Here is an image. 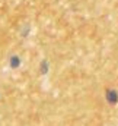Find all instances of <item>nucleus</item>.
Instances as JSON below:
<instances>
[{
    "mask_svg": "<svg viewBox=\"0 0 118 126\" xmlns=\"http://www.w3.org/2000/svg\"><path fill=\"white\" fill-rule=\"evenodd\" d=\"M19 62H21V59H18L16 56L10 59V63H12V67H16V66H19Z\"/></svg>",
    "mask_w": 118,
    "mask_h": 126,
    "instance_id": "obj_1",
    "label": "nucleus"
}]
</instances>
